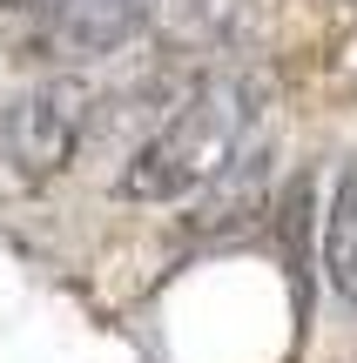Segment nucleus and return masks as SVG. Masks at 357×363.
<instances>
[{"label": "nucleus", "mask_w": 357, "mask_h": 363, "mask_svg": "<svg viewBox=\"0 0 357 363\" xmlns=\"http://www.w3.org/2000/svg\"><path fill=\"white\" fill-rule=\"evenodd\" d=\"M250 115H256V88L243 74L202 81V88L128 155L115 195L121 202H182V195H202L243 148H250Z\"/></svg>", "instance_id": "nucleus-1"}, {"label": "nucleus", "mask_w": 357, "mask_h": 363, "mask_svg": "<svg viewBox=\"0 0 357 363\" xmlns=\"http://www.w3.org/2000/svg\"><path fill=\"white\" fill-rule=\"evenodd\" d=\"M88 115H94V94H88V81H75V74H54V81L21 88L7 101V115H0V155H7V169L21 182H54L81 155Z\"/></svg>", "instance_id": "nucleus-2"}, {"label": "nucleus", "mask_w": 357, "mask_h": 363, "mask_svg": "<svg viewBox=\"0 0 357 363\" xmlns=\"http://www.w3.org/2000/svg\"><path fill=\"white\" fill-rule=\"evenodd\" d=\"M148 27V0H54L40 13L48 61H101Z\"/></svg>", "instance_id": "nucleus-3"}, {"label": "nucleus", "mask_w": 357, "mask_h": 363, "mask_svg": "<svg viewBox=\"0 0 357 363\" xmlns=\"http://www.w3.org/2000/svg\"><path fill=\"white\" fill-rule=\"evenodd\" d=\"M263 195H270V148H243L223 175L202 189L196 202V235H236L263 216Z\"/></svg>", "instance_id": "nucleus-4"}, {"label": "nucleus", "mask_w": 357, "mask_h": 363, "mask_svg": "<svg viewBox=\"0 0 357 363\" xmlns=\"http://www.w3.org/2000/svg\"><path fill=\"white\" fill-rule=\"evenodd\" d=\"M324 276H331V289L357 310V169H344L337 189H331V216H324Z\"/></svg>", "instance_id": "nucleus-5"}, {"label": "nucleus", "mask_w": 357, "mask_h": 363, "mask_svg": "<svg viewBox=\"0 0 357 363\" xmlns=\"http://www.w3.org/2000/svg\"><path fill=\"white\" fill-rule=\"evenodd\" d=\"M54 0H0V13H48Z\"/></svg>", "instance_id": "nucleus-6"}]
</instances>
